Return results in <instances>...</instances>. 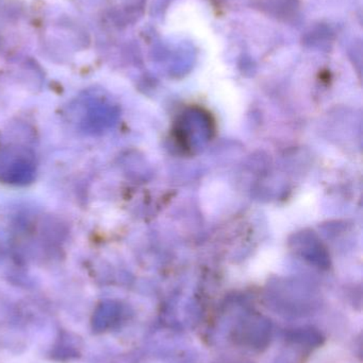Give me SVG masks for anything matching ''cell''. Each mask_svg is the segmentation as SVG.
I'll return each instance as SVG.
<instances>
[{
	"instance_id": "6da1fadb",
	"label": "cell",
	"mask_w": 363,
	"mask_h": 363,
	"mask_svg": "<svg viewBox=\"0 0 363 363\" xmlns=\"http://www.w3.org/2000/svg\"><path fill=\"white\" fill-rule=\"evenodd\" d=\"M25 155H6V160H2V172L10 174L9 180L12 183H21L29 180L33 174V165Z\"/></svg>"
}]
</instances>
